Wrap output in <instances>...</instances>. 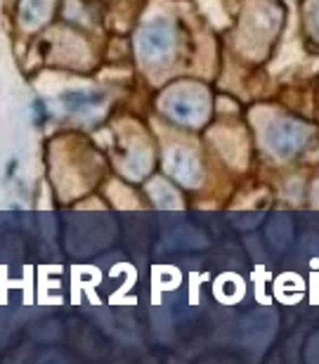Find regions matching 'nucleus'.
I'll use <instances>...</instances> for the list:
<instances>
[{
    "label": "nucleus",
    "instance_id": "nucleus-1",
    "mask_svg": "<svg viewBox=\"0 0 319 364\" xmlns=\"http://www.w3.org/2000/svg\"><path fill=\"white\" fill-rule=\"evenodd\" d=\"M303 137H306V130H303L298 123L279 121L270 128V147L277 151L279 156H288L303 144Z\"/></svg>",
    "mask_w": 319,
    "mask_h": 364
}]
</instances>
